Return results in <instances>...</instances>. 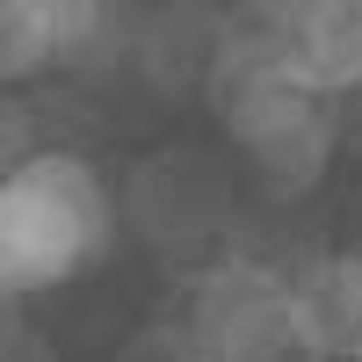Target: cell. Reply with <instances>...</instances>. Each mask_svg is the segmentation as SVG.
<instances>
[{"label": "cell", "mask_w": 362, "mask_h": 362, "mask_svg": "<svg viewBox=\"0 0 362 362\" xmlns=\"http://www.w3.org/2000/svg\"><path fill=\"white\" fill-rule=\"evenodd\" d=\"M116 203L109 181L95 174V160L44 145L37 160L8 167L0 181V283L8 297H37L87 276L109 239H116Z\"/></svg>", "instance_id": "cell-1"}, {"label": "cell", "mask_w": 362, "mask_h": 362, "mask_svg": "<svg viewBox=\"0 0 362 362\" xmlns=\"http://www.w3.org/2000/svg\"><path fill=\"white\" fill-rule=\"evenodd\" d=\"M181 319L210 362H312L297 341V276L261 254H225L181 297Z\"/></svg>", "instance_id": "cell-2"}, {"label": "cell", "mask_w": 362, "mask_h": 362, "mask_svg": "<svg viewBox=\"0 0 362 362\" xmlns=\"http://www.w3.org/2000/svg\"><path fill=\"white\" fill-rule=\"evenodd\" d=\"M239 218V181L203 145H160L124 174V225L160 254H196Z\"/></svg>", "instance_id": "cell-3"}, {"label": "cell", "mask_w": 362, "mask_h": 362, "mask_svg": "<svg viewBox=\"0 0 362 362\" xmlns=\"http://www.w3.org/2000/svg\"><path fill=\"white\" fill-rule=\"evenodd\" d=\"M297 341L312 362H362V247L297 268Z\"/></svg>", "instance_id": "cell-4"}, {"label": "cell", "mask_w": 362, "mask_h": 362, "mask_svg": "<svg viewBox=\"0 0 362 362\" xmlns=\"http://www.w3.org/2000/svg\"><path fill=\"white\" fill-rule=\"evenodd\" d=\"M218 44H225V15L210 8H160L153 22H138V80L153 95H210L218 73Z\"/></svg>", "instance_id": "cell-5"}, {"label": "cell", "mask_w": 362, "mask_h": 362, "mask_svg": "<svg viewBox=\"0 0 362 362\" xmlns=\"http://www.w3.org/2000/svg\"><path fill=\"white\" fill-rule=\"evenodd\" d=\"M290 73L319 102L362 95V0H312L290 8Z\"/></svg>", "instance_id": "cell-6"}, {"label": "cell", "mask_w": 362, "mask_h": 362, "mask_svg": "<svg viewBox=\"0 0 362 362\" xmlns=\"http://www.w3.org/2000/svg\"><path fill=\"white\" fill-rule=\"evenodd\" d=\"M66 66V8L58 0H8L0 8V80H37Z\"/></svg>", "instance_id": "cell-7"}, {"label": "cell", "mask_w": 362, "mask_h": 362, "mask_svg": "<svg viewBox=\"0 0 362 362\" xmlns=\"http://www.w3.org/2000/svg\"><path fill=\"white\" fill-rule=\"evenodd\" d=\"M116 362H210L203 348H196V334H189V319H153V326H138V334L124 341V355Z\"/></svg>", "instance_id": "cell-8"}, {"label": "cell", "mask_w": 362, "mask_h": 362, "mask_svg": "<svg viewBox=\"0 0 362 362\" xmlns=\"http://www.w3.org/2000/svg\"><path fill=\"white\" fill-rule=\"evenodd\" d=\"M0 362H58V348H51V334H37L29 319H15L8 341H0Z\"/></svg>", "instance_id": "cell-9"}]
</instances>
